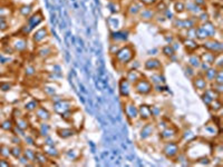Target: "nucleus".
Returning a JSON list of instances; mask_svg holds the SVG:
<instances>
[{"instance_id":"nucleus-23","label":"nucleus","mask_w":223,"mask_h":167,"mask_svg":"<svg viewBox=\"0 0 223 167\" xmlns=\"http://www.w3.org/2000/svg\"><path fill=\"white\" fill-rule=\"evenodd\" d=\"M216 74H218V71H216V69H212V68H209L208 70H205V78L208 79V80H214V78L216 76Z\"/></svg>"},{"instance_id":"nucleus-41","label":"nucleus","mask_w":223,"mask_h":167,"mask_svg":"<svg viewBox=\"0 0 223 167\" xmlns=\"http://www.w3.org/2000/svg\"><path fill=\"white\" fill-rule=\"evenodd\" d=\"M183 137H184L185 139H188V140H190V139H192V138H194L195 136H194V134L192 133V132H190V130H186V132L184 133V135H183Z\"/></svg>"},{"instance_id":"nucleus-11","label":"nucleus","mask_w":223,"mask_h":167,"mask_svg":"<svg viewBox=\"0 0 223 167\" xmlns=\"http://www.w3.org/2000/svg\"><path fill=\"white\" fill-rule=\"evenodd\" d=\"M44 152H45V154H47L48 156H50V157H55V158H57L59 156V152L58 149L56 148V147H54V145H45L44 146Z\"/></svg>"},{"instance_id":"nucleus-5","label":"nucleus","mask_w":223,"mask_h":167,"mask_svg":"<svg viewBox=\"0 0 223 167\" xmlns=\"http://www.w3.org/2000/svg\"><path fill=\"white\" fill-rule=\"evenodd\" d=\"M125 114L129 119H136L138 117V109L136 108V106L134 104L129 102L125 106Z\"/></svg>"},{"instance_id":"nucleus-1","label":"nucleus","mask_w":223,"mask_h":167,"mask_svg":"<svg viewBox=\"0 0 223 167\" xmlns=\"http://www.w3.org/2000/svg\"><path fill=\"white\" fill-rule=\"evenodd\" d=\"M133 56H134V51H133L132 47L126 46L116 53V59L120 64H127L128 61L132 60Z\"/></svg>"},{"instance_id":"nucleus-8","label":"nucleus","mask_w":223,"mask_h":167,"mask_svg":"<svg viewBox=\"0 0 223 167\" xmlns=\"http://www.w3.org/2000/svg\"><path fill=\"white\" fill-rule=\"evenodd\" d=\"M204 48L214 51V53H221L222 51V44L218 41H206L204 44Z\"/></svg>"},{"instance_id":"nucleus-17","label":"nucleus","mask_w":223,"mask_h":167,"mask_svg":"<svg viewBox=\"0 0 223 167\" xmlns=\"http://www.w3.org/2000/svg\"><path fill=\"white\" fill-rule=\"evenodd\" d=\"M75 134V132L71 128H64V129H59L58 135L63 138H69Z\"/></svg>"},{"instance_id":"nucleus-55","label":"nucleus","mask_w":223,"mask_h":167,"mask_svg":"<svg viewBox=\"0 0 223 167\" xmlns=\"http://www.w3.org/2000/svg\"><path fill=\"white\" fill-rule=\"evenodd\" d=\"M59 100H61V97H59V96H53V101L54 102H57V101H59Z\"/></svg>"},{"instance_id":"nucleus-53","label":"nucleus","mask_w":223,"mask_h":167,"mask_svg":"<svg viewBox=\"0 0 223 167\" xmlns=\"http://www.w3.org/2000/svg\"><path fill=\"white\" fill-rule=\"evenodd\" d=\"M26 142H28V144L29 145L34 144V139H33L31 137H26Z\"/></svg>"},{"instance_id":"nucleus-48","label":"nucleus","mask_w":223,"mask_h":167,"mask_svg":"<svg viewBox=\"0 0 223 167\" xmlns=\"http://www.w3.org/2000/svg\"><path fill=\"white\" fill-rule=\"evenodd\" d=\"M7 152H9V149H8V147H3V148L1 147V153H0L1 155L6 156V157H7V156H9V154H10V153H7Z\"/></svg>"},{"instance_id":"nucleus-33","label":"nucleus","mask_w":223,"mask_h":167,"mask_svg":"<svg viewBox=\"0 0 223 167\" xmlns=\"http://www.w3.org/2000/svg\"><path fill=\"white\" fill-rule=\"evenodd\" d=\"M163 53L166 56H173L174 55V48L172 46H166L163 48Z\"/></svg>"},{"instance_id":"nucleus-47","label":"nucleus","mask_w":223,"mask_h":167,"mask_svg":"<svg viewBox=\"0 0 223 167\" xmlns=\"http://www.w3.org/2000/svg\"><path fill=\"white\" fill-rule=\"evenodd\" d=\"M19 162L23 164V165H28V162H29V159L26 157V156H24V157H19Z\"/></svg>"},{"instance_id":"nucleus-30","label":"nucleus","mask_w":223,"mask_h":167,"mask_svg":"<svg viewBox=\"0 0 223 167\" xmlns=\"http://www.w3.org/2000/svg\"><path fill=\"white\" fill-rule=\"evenodd\" d=\"M10 154L13 157H16V158H19L21 156V148L20 147H13L11 149V152H10Z\"/></svg>"},{"instance_id":"nucleus-38","label":"nucleus","mask_w":223,"mask_h":167,"mask_svg":"<svg viewBox=\"0 0 223 167\" xmlns=\"http://www.w3.org/2000/svg\"><path fill=\"white\" fill-rule=\"evenodd\" d=\"M11 127H12V125H11V122H10V120H6V122H3L1 124V128L5 129V130L11 129Z\"/></svg>"},{"instance_id":"nucleus-37","label":"nucleus","mask_w":223,"mask_h":167,"mask_svg":"<svg viewBox=\"0 0 223 167\" xmlns=\"http://www.w3.org/2000/svg\"><path fill=\"white\" fill-rule=\"evenodd\" d=\"M151 79H152L153 83H156V84H158L161 81H164V77H162L161 75H153Z\"/></svg>"},{"instance_id":"nucleus-22","label":"nucleus","mask_w":223,"mask_h":167,"mask_svg":"<svg viewBox=\"0 0 223 167\" xmlns=\"http://www.w3.org/2000/svg\"><path fill=\"white\" fill-rule=\"evenodd\" d=\"M202 58H203V60H205L204 63H208L209 65H212L214 63V60H215V55L212 54V53H205L204 55L202 56Z\"/></svg>"},{"instance_id":"nucleus-49","label":"nucleus","mask_w":223,"mask_h":167,"mask_svg":"<svg viewBox=\"0 0 223 167\" xmlns=\"http://www.w3.org/2000/svg\"><path fill=\"white\" fill-rule=\"evenodd\" d=\"M141 2L145 3V5H152V3H155L156 0H140Z\"/></svg>"},{"instance_id":"nucleus-31","label":"nucleus","mask_w":223,"mask_h":167,"mask_svg":"<svg viewBox=\"0 0 223 167\" xmlns=\"http://www.w3.org/2000/svg\"><path fill=\"white\" fill-rule=\"evenodd\" d=\"M49 126H48L47 124H41L40 125V134L43 135V136H47L48 133H49Z\"/></svg>"},{"instance_id":"nucleus-43","label":"nucleus","mask_w":223,"mask_h":167,"mask_svg":"<svg viewBox=\"0 0 223 167\" xmlns=\"http://www.w3.org/2000/svg\"><path fill=\"white\" fill-rule=\"evenodd\" d=\"M213 88H214L213 90H214L216 94H221V92H222V84H215Z\"/></svg>"},{"instance_id":"nucleus-2","label":"nucleus","mask_w":223,"mask_h":167,"mask_svg":"<svg viewBox=\"0 0 223 167\" xmlns=\"http://www.w3.org/2000/svg\"><path fill=\"white\" fill-rule=\"evenodd\" d=\"M152 84L146 79L141 78L138 81L135 83V90L141 95H147L152 91Z\"/></svg>"},{"instance_id":"nucleus-24","label":"nucleus","mask_w":223,"mask_h":167,"mask_svg":"<svg viewBox=\"0 0 223 167\" xmlns=\"http://www.w3.org/2000/svg\"><path fill=\"white\" fill-rule=\"evenodd\" d=\"M206 33H209V36L211 37V35H214L215 33V28H214V26L212 25L211 22H205L204 25H203V27H202Z\"/></svg>"},{"instance_id":"nucleus-21","label":"nucleus","mask_w":223,"mask_h":167,"mask_svg":"<svg viewBox=\"0 0 223 167\" xmlns=\"http://www.w3.org/2000/svg\"><path fill=\"white\" fill-rule=\"evenodd\" d=\"M35 162H38L41 165H45L48 162V158L45 156V153H36V158Z\"/></svg>"},{"instance_id":"nucleus-3","label":"nucleus","mask_w":223,"mask_h":167,"mask_svg":"<svg viewBox=\"0 0 223 167\" xmlns=\"http://www.w3.org/2000/svg\"><path fill=\"white\" fill-rule=\"evenodd\" d=\"M180 152V148H178V145L174 143V142H168L166 143L163 148V153L167 158H173L175 157Z\"/></svg>"},{"instance_id":"nucleus-20","label":"nucleus","mask_w":223,"mask_h":167,"mask_svg":"<svg viewBox=\"0 0 223 167\" xmlns=\"http://www.w3.org/2000/svg\"><path fill=\"white\" fill-rule=\"evenodd\" d=\"M112 38L116 41H119V40H125L127 38V33H120V31H117V33H112Z\"/></svg>"},{"instance_id":"nucleus-52","label":"nucleus","mask_w":223,"mask_h":167,"mask_svg":"<svg viewBox=\"0 0 223 167\" xmlns=\"http://www.w3.org/2000/svg\"><path fill=\"white\" fill-rule=\"evenodd\" d=\"M48 51H49V49H48V48H46V49H43V50L40 51V55H41V56H47L48 55V54H47Z\"/></svg>"},{"instance_id":"nucleus-28","label":"nucleus","mask_w":223,"mask_h":167,"mask_svg":"<svg viewBox=\"0 0 223 167\" xmlns=\"http://www.w3.org/2000/svg\"><path fill=\"white\" fill-rule=\"evenodd\" d=\"M184 45L186 46V48H190V49H195V48H198V44L193 40V39H186L185 41H184Z\"/></svg>"},{"instance_id":"nucleus-6","label":"nucleus","mask_w":223,"mask_h":167,"mask_svg":"<svg viewBox=\"0 0 223 167\" xmlns=\"http://www.w3.org/2000/svg\"><path fill=\"white\" fill-rule=\"evenodd\" d=\"M176 133H177V130H176L175 127H173V126H167V127H165L164 128V130L161 133L160 137H161L162 139L170 140V139H172V138L175 136Z\"/></svg>"},{"instance_id":"nucleus-9","label":"nucleus","mask_w":223,"mask_h":167,"mask_svg":"<svg viewBox=\"0 0 223 167\" xmlns=\"http://www.w3.org/2000/svg\"><path fill=\"white\" fill-rule=\"evenodd\" d=\"M119 91L123 97H127L129 94V84L127 79H122L119 83Z\"/></svg>"},{"instance_id":"nucleus-50","label":"nucleus","mask_w":223,"mask_h":167,"mask_svg":"<svg viewBox=\"0 0 223 167\" xmlns=\"http://www.w3.org/2000/svg\"><path fill=\"white\" fill-rule=\"evenodd\" d=\"M208 18H209V16H208V13H202V15L200 16V19H201L202 21H204V20L206 21V20H208Z\"/></svg>"},{"instance_id":"nucleus-7","label":"nucleus","mask_w":223,"mask_h":167,"mask_svg":"<svg viewBox=\"0 0 223 167\" xmlns=\"http://www.w3.org/2000/svg\"><path fill=\"white\" fill-rule=\"evenodd\" d=\"M138 115L143 120H148L152 117V111H151V107L147 105H142L138 109Z\"/></svg>"},{"instance_id":"nucleus-27","label":"nucleus","mask_w":223,"mask_h":167,"mask_svg":"<svg viewBox=\"0 0 223 167\" xmlns=\"http://www.w3.org/2000/svg\"><path fill=\"white\" fill-rule=\"evenodd\" d=\"M24 156H26L29 160H33L35 162V158H36V152L31 150V149H26L24 152Z\"/></svg>"},{"instance_id":"nucleus-39","label":"nucleus","mask_w":223,"mask_h":167,"mask_svg":"<svg viewBox=\"0 0 223 167\" xmlns=\"http://www.w3.org/2000/svg\"><path fill=\"white\" fill-rule=\"evenodd\" d=\"M198 164H200V165H209L210 164V159L208 157H202V158L198 159Z\"/></svg>"},{"instance_id":"nucleus-57","label":"nucleus","mask_w":223,"mask_h":167,"mask_svg":"<svg viewBox=\"0 0 223 167\" xmlns=\"http://www.w3.org/2000/svg\"><path fill=\"white\" fill-rule=\"evenodd\" d=\"M0 153H1V146H0Z\"/></svg>"},{"instance_id":"nucleus-32","label":"nucleus","mask_w":223,"mask_h":167,"mask_svg":"<svg viewBox=\"0 0 223 167\" xmlns=\"http://www.w3.org/2000/svg\"><path fill=\"white\" fill-rule=\"evenodd\" d=\"M17 126L19 127V128H21V129H26V128H28V122L26 120V119H18L17 120Z\"/></svg>"},{"instance_id":"nucleus-13","label":"nucleus","mask_w":223,"mask_h":167,"mask_svg":"<svg viewBox=\"0 0 223 167\" xmlns=\"http://www.w3.org/2000/svg\"><path fill=\"white\" fill-rule=\"evenodd\" d=\"M142 78V75L137 71V70H130V71H128V74H127V77H126V79H127V81L128 83H136V81H138L140 79Z\"/></svg>"},{"instance_id":"nucleus-29","label":"nucleus","mask_w":223,"mask_h":167,"mask_svg":"<svg viewBox=\"0 0 223 167\" xmlns=\"http://www.w3.org/2000/svg\"><path fill=\"white\" fill-rule=\"evenodd\" d=\"M37 108H38V102L36 100H33V101H30L29 104L26 105V109L27 110H36Z\"/></svg>"},{"instance_id":"nucleus-16","label":"nucleus","mask_w":223,"mask_h":167,"mask_svg":"<svg viewBox=\"0 0 223 167\" xmlns=\"http://www.w3.org/2000/svg\"><path fill=\"white\" fill-rule=\"evenodd\" d=\"M194 86L199 90H204L206 89V80L203 78H196L194 79Z\"/></svg>"},{"instance_id":"nucleus-19","label":"nucleus","mask_w":223,"mask_h":167,"mask_svg":"<svg viewBox=\"0 0 223 167\" xmlns=\"http://www.w3.org/2000/svg\"><path fill=\"white\" fill-rule=\"evenodd\" d=\"M46 36H47V30H46V29H40V30H38V31L35 33L34 39H35V41L38 43V41H41Z\"/></svg>"},{"instance_id":"nucleus-25","label":"nucleus","mask_w":223,"mask_h":167,"mask_svg":"<svg viewBox=\"0 0 223 167\" xmlns=\"http://www.w3.org/2000/svg\"><path fill=\"white\" fill-rule=\"evenodd\" d=\"M196 37L200 38V39H206V38L210 37V36H209V33H206V31L201 27V28H198V29H196Z\"/></svg>"},{"instance_id":"nucleus-18","label":"nucleus","mask_w":223,"mask_h":167,"mask_svg":"<svg viewBox=\"0 0 223 167\" xmlns=\"http://www.w3.org/2000/svg\"><path fill=\"white\" fill-rule=\"evenodd\" d=\"M210 106V109L212 111H214V112H216V111H219L221 108H222V104H221V101L218 99H214L212 100V102L209 105Z\"/></svg>"},{"instance_id":"nucleus-14","label":"nucleus","mask_w":223,"mask_h":167,"mask_svg":"<svg viewBox=\"0 0 223 167\" xmlns=\"http://www.w3.org/2000/svg\"><path fill=\"white\" fill-rule=\"evenodd\" d=\"M145 68L148 69V70L158 69V68H161V63L157 59H150L145 63Z\"/></svg>"},{"instance_id":"nucleus-4","label":"nucleus","mask_w":223,"mask_h":167,"mask_svg":"<svg viewBox=\"0 0 223 167\" xmlns=\"http://www.w3.org/2000/svg\"><path fill=\"white\" fill-rule=\"evenodd\" d=\"M54 109H55L56 112H58L60 115L66 112L67 110H71V101L64 99L59 100V101L54 104Z\"/></svg>"},{"instance_id":"nucleus-51","label":"nucleus","mask_w":223,"mask_h":167,"mask_svg":"<svg viewBox=\"0 0 223 167\" xmlns=\"http://www.w3.org/2000/svg\"><path fill=\"white\" fill-rule=\"evenodd\" d=\"M0 166H9V163L6 162L5 159H0Z\"/></svg>"},{"instance_id":"nucleus-40","label":"nucleus","mask_w":223,"mask_h":167,"mask_svg":"<svg viewBox=\"0 0 223 167\" xmlns=\"http://www.w3.org/2000/svg\"><path fill=\"white\" fill-rule=\"evenodd\" d=\"M184 9H185V7H184V3L183 2H176L175 3V10L177 12H182Z\"/></svg>"},{"instance_id":"nucleus-54","label":"nucleus","mask_w":223,"mask_h":167,"mask_svg":"<svg viewBox=\"0 0 223 167\" xmlns=\"http://www.w3.org/2000/svg\"><path fill=\"white\" fill-rule=\"evenodd\" d=\"M26 73H27L28 75H33V74H34V68H31V67H30V68H28Z\"/></svg>"},{"instance_id":"nucleus-26","label":"nucleus","mask_w":223,"mask_h":167,"mask_svg":"<svg viewBox=\"0 0 223 167\" xmlns=\"http://www.w3.org/2000/svg\"><path fill=\"white\" fill-rule=\"evenodd\" d=\"M188 63H190L191 66H193V67H199L200 64H201L200 58L198 56H191L190 59H188Z\"/></svg>"},{"instance_id":"nucleus-56","label":"nucleus","mask_w":223,"mask_h":167,"mask_svg":"<svg viewBox=\"0 0 223 167\" xmlns=\"http://www.w3.org/2000/svg\"><path fill=\"white\" fill-rule=\"evenodd\" d=\"M205 1L204 0H195V5H204Z\"/></svg>"},{"instance_id":"nucleus-10","label":"nucleus","mask_w":223,"mask_h":167,"mask_svg":"<svg viewBox=\"0 0 223 167\" xmlns=\"http://www.w3.org/2000/svg\"><path fill=\"white\" fill-rule=\"evenodd\" d=\"M154 132V125L153 124H146L141 130V138L145 139L147 137H150Z\"/></svg>"},{"instance_id":"nucleus-34","label":"nucleus","mask_w":223,"mask_h":167,"mask_svg":"<svg viewBox=\"0 0 223 167\" xmlns=\"http://www.w3.org/2000/svg\"><path fill=\"white\" fill-rule=\"evenodd\" d=\"M142 17L144 18V19H151L153 17V11L152 10H148V9H146V10H143L142 11Z\"/></svg>"},{"instance_id":"nucleus-44","label":"nucleus","mask_w":223,"mask_h":167,"mask_svg":"<svg viewBox=\"0 0 223 167\" xmlns=\"http://www.w3.org/2000/svg\"><path fill=\"white\" fill-rule=\"evenodd\" d=\"M204 130H206L208 133H210V134L216 133V129H215L214 126H205V127H204Z\"/></svg>"},{"instance_id":"nucleus-45","label":"nucleus","mask_w":223,"mask_h":167,"mask_svg":"<svg viewBox=\"0 0 223 167\" xmlns=\"http://www.w3.org/2000/svg\"><path fill=\"white\" fill-rule=\"evenodd\" d=\"M20 12H21L24 16H27V15L30 12V7H29V6H25V7H23V8L20 9Z\"/></svg>"},{"instance_id":"nucleus-36","label":"nucleus","mask_w":223,"mask_h":167,"mask_svg":"<svg viewBox=\"0 0 223 167\" xmlns=\"http://www.w3.org/2000/svg\"><path fill=\"white\" fill-rule=\"evenodd\" d=\"M151 111H152V116H154V117H158L160 114H161V109H160V107H157V106H153V107H151Z\"/></svg>"},{"instance_id":"nucleus-12","label":"nucleus","mask_w":223,"mask_h":167,"mask_svg":"<svg viewBox=\"0 0 223 167\" xmlns=\"http://www.w3.org/2000/svg\"><path fill=\"white\" fill-rule=\"evenodd\" d=\"M36 115H37V117H38L39 119H41V120H48V119L50 118V114H49V111H48L46 108H44V107H39V108H37V110H36Z\"/></svg>"},{"instance_id":"nucleus-15","label":"nucleus","mask_w":223,"mask_h":167,"mask_svg":"<svg viewBox=\"0 0 223 167\" xmlns=\"http://www.w3.org/2000/svg\"><path fill=\"white\" fill-rule=\"evenodd\" d=\"M41 21H43L41 15H40V13H37L35 16H33L31 18H29V27H30V28H34L36 26H38Z\"/></svg>"},{"instance_id":"nucleus-42","label":"nucleus","mask_w":223,"mask_h":167,"mask_svg":"<svg viewBox=\"0 0 223 167\" xmlns=\"http://www.w3.org/2000/svg\"><path fill=\"white\" fill-rule=\"evenodd\" d=\"M202 99H203V101L205 102V105H208V106H209V105L211 104L212 100H213L212 98H210V97H209V96H208L206 94H204V95L202 96Z\"/></svg>"},{"instance_id":"nucleus-46","label":"nucleus","mask_w":223,"mask_h":167,"mask_svg":"<svg viewBox=\"0 0 223 167\" xmlns=\"http://www.w3.org/2000/svg\"><path fill=\"white\" fill-rule=\"evenodd\" d=\"M76 150H69L68 153H67V156L71 158V159H75L76 157H77V153H75Z\"/></svg>"},{"instance_id":"nucleus-35","label":"nucleus","mask_w":223,"mask_h":167,"mask_svg":"<svg viewBox=\"0 0 223 167\" xmlns=\"http://www.w3.org/2000/svg\"><path fill=\"white\" fill-rule=\"evenodd\" d=\"M188 37L190 39H192V38H195L196 37V28H194V27H192V28H188Z\"/></svg>"}]
</instances>
